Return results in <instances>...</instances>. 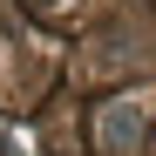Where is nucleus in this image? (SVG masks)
Returning a JSON list of instances; mask_svg holds the SVG:
<instances>
[{"mask_svg": "<svg viewBox=\"0 0 156 156\" xmlns=\"http://www.w3.org/2000/svg\"><path fill=\"white\" fill-rule=\"evenodd\" d=\"M34 7H61V0H34Z\"/></svg>", "mask_w": 156, "mask_h": 156, "instance_id": "obj_2", "label": "nucleus"}, {"mask_svg": "<svg viewBox=\"0 0 156 156\" xmlns=\"http://www.w3.org/2000/svg\"><path fill=\"white\" fill-rule=\"evenodd\" d=\"M136 143H143V102H109L102 109V149L136 156Z\"/></svg>", "mask_w": 156, "mask_h": 156, "instance_id": "obj_1", "label": "nucleus"}]
</instances>
